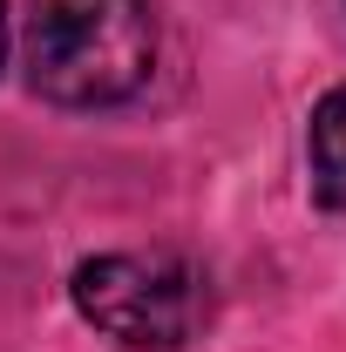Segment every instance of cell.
Returning a JSON list of instances; mask_svg holds the SVG:
<instances>
[{"label":"cell","instance_id":"6da1fadb","mask_svg":"<svg viewBox=\"0 0 346 352\" xmlns=\"http://www.w3.org/2000/svg\"><path fill=\"white\" fill-rule=\"evenodd\" d=\"M28 88L61 109H116L156 68L150 0H28Z\"/></svg>","mask_w":346,"mask_h":352},{"label":"cell","instance_id":"7a4b0ae2","mask_svg":"<svg viewBox=\"0 0 346 352\" xmlns=\"http://www.w3.org/2000/svg\"><path fill=\"white\" fill-rule=\"evenodd\" d=\"M75 311L136 352H176L211 318V278L176 251H109L75 264Z\"/></svg>","mask_w":346,"mask_h":352},{"label":"cell","instance_id":"3957f363","mask_svg":"<svg viewBox=\"0 0 346 352\" xmlns=\"http://www.w3.org/2000/svg\"><path fill=\"white\" fill-rule=\"evenodd\" d=\"M305 170H312V197H319L326 210H346V88H333V95L312 109Z\"/></svg>","mask_w":346,"mask_h":352},{"label":"cell","instance_id":"277c9868","mask_svg":"<svg viewBox=\"0 0 346 352\" xmlns=\"http://www.w3.org/2000/svg\"><path fill=\"white\" fill-rule=\"evenodd\" d=\"M0 61H7V0H0Z\"/></svg>","mask_w":346,"mask_h":352}]
</instances>
